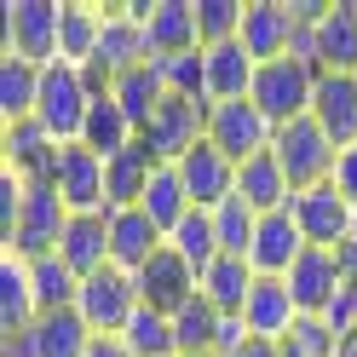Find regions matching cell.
I'll use <instances>...</instances> for the list:
<instances>
[{
	"instance_id": "cell-1",
	"label": "cell",
	"mask_w": 357,
	"mask_h": 357,
	"mask_svg": "<svg viewBox=\"0 0 357 357\" xmlns=\"http://www.w3.org/2000/svg\"><path fill=\"white\" fill-rule=\"evenodd\" d=\"M317 63H305V58H271V63H259L254 70V104L271 116V127H288V121H300L311 116V98H317Z\"/></svg>"
},
{
	"instance_id": "cell-2",
	"label": "cell",
	"mask_w": 357,
	"mask_h": 357,
	"mask_svg": "<svg viewBox=\"0 0 357 357\" xmlns=\"http://www.w3.org/2000/svg\"><path fill=\"white\" fill-rule=\"evenodd\" d=\"M139 277L121 271V265H104V271L81 277V294H75V311L93 334H127V323L139 317Z\"/></svg>"
},
{
	"instance_id": "cell-3",
	"label": "cell",
	"mask_w": 357,
	"mask_h": 357,
	"mask_svg": "<svg viewBox=\"0 0 357 357\" xmlns=\"http://www.w3.org/2000/svg\"><path fill=\"white\" fill-rule=\"evenodd\" d=\"M93 109V86L75 63H47L40 70V98H35V121L52 132L58 144H75L81 139V121Z\"/></svg>"
},
{
	"instance_id": "cell-4",
	"label": "cell",
	"mask_w": 357,
	"mask_h": 357,
	"mask_svg": "<svg viewBox=\"0 0 357 357\" xmlns=\"http://www.w3.org/2000/svg\"><path fill=\"white\" fill-rule=\"evenodd\" d=\"M271 155L282 162L288 185H294V196H300V190H317V185H328V178H334V155H340V150H334V139H328L311 116H300V121L277 127Z\"/></svg>"
},
{
	"instance_id": "cell-5",
	"label": "cell",
	"mask_w": 357,
	"mask_h": 357,
	"mask_svg": "<svg viewBox=\"0 0 357 357\" xmlns=\"http://www.w3.org/2000/svg\"><path fill=\"white\" fill-rule=\"evenodd\" d=\"M208 144L219 155H231V162H254L277 144V127L271 116L254 104V98H231V104H208Z\"/></svg>"
},
{
	"instance_id": "cell-6",
	"label": "cell",
	"mask_w": 357,
	"mask_h": 357,
	"mask_svg": "<svg viewBox=\"0 0 357 357\" xmlns=\"http://www.w3.org/2000/svg\"><path fill=\"white\" fill-rule=\"evenodd\" d=\"M139 139L150 144V155H155L162 167H178L196 144L208 139V98H178V93H167L162 109L150 116V127L139 132Z\"/></svg>"
},
{
	"instance_id": "cell-7",
	"label": "cell",
	"mask_w": 357,
	"mask_h": 357,
	"mask_svg": "<svg viewBox=\"0 0 357 357\" xmlns=\"http://www.w3.org/2000/svg\"><path fill=\"white\" fill-rule=\"evenodd\" d=\"M58 35H63V0H12L6 6V58L24 63H58Z\"/></svg>"
},
{
	"instance_id": "cell-8",
	"label": "cell",
	"mask_w": 357,
	"mask_h": 357,
	"mask_svg": "<svg viewBox=\"0 0 357 357\" xmlns=\"http://www.w3.org/2000/svg\"><path fill=\"white\" fill-rule=\"evenodd\" d=\"M24 185H29V178H24ZM63 225H70V208H63V196H58L52 185H29V190H24V219H17V231H12V242H6V254H17V259L58 254Z\"/></svg>"
},
{
	"instance_id": "cell-9",
	"label": "cell",
	"mask_w": 357,
	"mask_h": 357,
	"mask_svg": "<svg viewBox=\"0 0 357 357\" xmlns=\"http://www.w3.org/2000/svg\"><path fill=\"white\" fill-rule=\"evenodd\" d=\"M104 155H93L86 144H58V162H52V190L63 196L70 213H109L104 202Z\"/></svg>"
},
{
	"instance_id": "cell-10",
	"label": "cell",
	"mask_w": 357,
	"mask_h": 357,
	"mask_svg": "<svg viewBox=\"0 0 357 357\" xmlns=\"http://www.w3.org/2000/svg\"><path fill=\"white\" fill-rule=\"evenodd\" d=\"M93 346V328L81 323V311H47V317H35L24 334H12L6 340V357H86Z\"/></svg>"
},
{
	"instance_id": "cell-11",
	"label": "cell",
	"mask_w": 357,
	"mask_h": 357,
	"mask_svg": "<svg viewBox=\"0 0 357 357\" xmlns=\"http://www.w3.org/2000/svg\"><path fill=\"white\" fill-rule=\"evenodd\" d=\"M288 213H294L305 248H340V242L351 236V213L357 208L334 185H317V190H300L294 202H288Z\"/></svg>"
},
{
	"instance_id": "cell-12",
	"label": "cell",
	"mask_w": 357,
	"mask_h": 357,
	"mask_svg": "<svg viewBox=\"0 0 357 357\" xmlns=\"http://www.w3.org/2000/svg\"><path fill=\"white\" fill-rule=\"evenodd\" d=\"M132 63H150V40H144V17L132 6H104V35H98V52L86 70H104L109 86L116 75H127Z\"/></svg>"
},
{
	"instance_id": "cell-13",
	"label": "cell",
	"mask_w": 357,
	"mask_h": 357,
	"mask_svg": "<svg viewBox=\"0 0 357 357\" xmlns=\"http://www.w3.org/2000/svg\"><path fill=\"white\" fill-rule=\"evenodd\" d=\"M282 282H288V294H294L300 317H323L328 300L340 294L351 277H346V265H340V254H334V248H305V254L294 259V271H288Z\"/></svg>"
},
{
	"instance_id": "cell-14",
	"label": "cell",
	"mask_w": 357,
	"mask_h": 357,
	"mask_svg": "<svg viewBox=\"0 0 357 357\" xmlns=\"http://www.w3.org/2000/svg\"><path fill=\"white\" fill-rule=\"evenodd\" d=\"M294 35H300V17L288 0H248L242 12V47H248L254 63H271L294 52Z\"/></svg>"
},
{
	"instance_id": "cell-15",
	"label": "cell",
	"mask_w": 357,
	"mask_h": 357,
	"mask_svg": "<svg viewBox=\"0 0 357 357\" xmlns=\"http://www.w3.org/2000/svg\"><path fill=\"white\" fill-rule=\"evenodd\" d=\"M144 17L150 58H178V52H202V29H196V0H150L132 6Z\"/></svg>"
},
{
	"instance_id": "cell-16",
	"label": "cell",
	"mask_w": 357,
	"mask_h": 357,
	"mask_svg": "<svg viewBox=\"0 0 357 357\" xmlns=\"http://www.w3.org/2000/svg\"><path fill=\"white\" fill-rule=\"evenodd\" d=\"M311 58L323 75H357V0H334L311 24Z\"/></svg>"
},
{
	"instance_id": "cell-17",
	"label": "cell",
	"mask_w": 357,
	"mask_h": 357,
	"mask_svg": "<svg viewBox=\"0 0 357 357\" xmlns=\"http://www.w3.org/2000/svg\"><path fill=\"white\" fill-rule=\"evenodd\" d=\"M196 294H202V277H196L173 248H162V254L139 271V300H144L150 311H162V317H178Z\"/></svg>"
},
{
	"instance_id": "cell-18",
	"label": "cell",
	"mask_w": 357,
	"mask_h": 357,
	"mask_svg": "<svg viewBox=\"0 0 357 357\" xmlns=\"http://www.w3.org/2000/svg\"><path fill=\"white\" fill-rule=\"evenodd\" d=\"M178 178H185V190H190V208H202V213H213L219 202H231V196H236V162H231V155H219L208 139L178 162Z\"/></svg>"
},
{
	"instance_id": "cell-19",
	"label": "cell",
	"mask_w": 357,
	"mask_h": 357,
	"mask_svg": "<svg viewBox=\"0 0 357 357\" xmlns=\"http://www.w3.org/2000/svg\"><path fill=\"white\" fill-rule=\"evenodd\" d=\"M162 248H167V236L155 231V219L144 208H116L109 213V265H121V271L139 277Z\"/></svg>"
},
{
	"instance_id": "cell-20",
	"label": "cell",
	"mask_w": 357,
	"mask_h": 357,
	"mask_svg": "<svg viewBox=\"0 0 357 357\" xmlns=\"http://www.w3.org/2000/svg\"><path fill=\"white\" fill-rule=\"evenodd\" d=\"M305 254V236L294 225V213H259V231H254V248H248V265L254 277H288L294 259Z\"/></svg>"
},
{
	"instance_id": "cell-21",
	"label": "cell",
	"mask_w": 357,
	"mask_h": 357,
	"mask_svg": "<svg viewBox=\"0 0 357 357\" xmlns=\"http://www.w3.org/2000/svg\"><path fill=\"white\" fill-rule=\"evenodd\" d=\"M311 121L334 139V150H351L357 144V75H317Z\"/></svg>"
},
{
	"instance_id": "cell-22",
	"label": "cell",
	"mask_w": 357,
	"mask_h": 357,
	"mask_svg": "<svg viewBox=\"0 0 357 357\" xmlns=\"http://www.w3.org/2000/svg\"><path fill=\"white\" fill-rule=\"evenodd\" d=\"M294 323H300V305L288 294V282L282 277H259L248 305H242V328H248L254 340H282Z\"/></svg>"
},
{
	"instance_id": "cell-23",
	"label": "cell",
	"mask_w": 357,
	"mask_h": 357,
	"mask_svg": "<svg viewBox=\"0 0 357 357\" xmlns=\"http://www.w3.org/2000/svg\"><path fill=\"white\" fill-rule=\"evenodd\" d=\"M58 259L70 265L75 277H93L109 265V213H70L58 242Z\"/></svg>"
},
{
	"instance_id": "cell-24",
	"label": "cell",
	"mask_w": 357,
	"mask_h": 357,
	"mask_svg": "<svg viewBox=\"0 0 357 357\" xmlns=\"http://www.w3.org/2000/svg\"><path fill=\"white\" fill-rule=\"evenodd\" d=\"M155 155H150V144L139 139V144H127L116 162L104 167V202H109V213L116 208H139L144 202V190H150V178H155Z\"/></svg>"
},
{
	"instance_id": "cell-25",
	"label": "cell",
	"mask_w": 357,
	"mask_h": 357,
	"mask_svg": "<svg viewBox=\"0 0 357 357\" xmlns=\"http://www.w3.org/2000/svg\"><path fill=\"white\" fill-rule=\"evenodd\" d=\"M109 98L121 104V116L132 121V132H144L150 127V116L162 109V98H167V81H162V63H132L127 75H116V86H109Z\"/></svg>"
},
{
	"instance_id": "cell-26",
	"label": "cell",
	"mask_w": 357,
	"mask_h": 357,
	"mask_svg": "<svg viewBox=\"0 0 357 357\" xmlns=\"http://www.w3.org/2000/svg\"><path fill=\"white\" fill-rule=\"evenodd\" d=\"M236 196H242L254 213H282L288 202H294V185H288L282 162L265 150V155H254V162L236 167Z\"/></svg>"
},
{
	"instance_id": "cell-27",
	"label": "cell",
	"mask_w": 357,
	"mask_h": 357,
	"mask_svg": "<svg viewBox=\"0 0 357 357\" xmlns=\"http://www.w3.org/2000/svg\"><path fill=\"white\" fill-rule=\"evenodd\" d=\"M254 265L248 259H236V254H219L208 271H202V300L219 311V317H242V305H248L254 294Z\"/></svg>"
},
{
	"instance_id": "cell-28",
	"label": "cell",
	"mask_w": 357,
	"mask_h": 357,
	"mask_svg": "<svg viewBox=\"0 0 357 357\" xmlns=\"http://www.w3.org/2000/svg\"><path fill=\"white\" fill-rule=\"evenodd\" d=\"M208 52V104H231L254 93V70L259 63L248 58L242 40H225V47H202Z\"/></svg>"
},
{
	"instance_id": "cell-29",
	"label": "cell",
	"mask_w": 357,
	"mask_h": 357,
	"mask_svg": "<svg viewBox=\"0 0 357 357\" xmlns=\"http://www.w3.org/2000/svg\"><path fill=\"white\" fill-rule=\"evenodd\" d=\"M40 317V305H35V282H29V259H17V254H0V334H24L29 323Z\"/></svg>"
},
{
	"instance_id": "cell-30",
	"label": "cell",
	"mask_w": 357,
	"mask_h": 357,
	"mask_svg": "<svg viewBox=\"0 0 357 357\" xmlns=\"http://www.w3.org/2000/svg\"><path fill=\"white\" fill-rule=\"evenodd\" d=\"M75 144H86L93 155H104V162H116L127 144H139V132H132V121L121 116V104H116V98L98 93L93 109H86V121H81V139H75Z\"/></svg>"
},
{
	"instance_id": "cell-31",
	"label": "cell",
	"mask_w": 357,
	"mask_h": 357,
	"mask_svg": "<svg viewBox=\"0 0 357 357\" xmlns=\"http://www.w3.org/2000/svg\"><path fill=\"white\" fill-rule=\"evenodd\" d=\"M104 35V6H81V0H63V35H58V63H75L86 70L98 52Z\"/></svg>"
},
{
	"instance_id": "cell-32",
	"label": "cell",
	"mask_w": 357,
	"mask_h": 357,
	"mask_svg": "<svg viewBox=\"0 0 357 357\" xmlns=\"http://www.w3.org/2000/svg\"><path fill=\"white\" fill-rule=\"evenodd\" d=\"M35 98H40V63L0 58V116H6V127L35 121Z\"/></svg>"
},
{
	"instance_id": "cell-33",
	"label": "cell",
	"mask_w": 357,
	"mask_h": 357,
	"mask_svg": "<svg viewBox=\"0 0 357 357\" xmlns=\"http://www.w3.org/2000/svg\"><path fill=\"white\" fill-rule=\"evenodd\" d=\"M173 334H178V357H219V334H225V317L196 294L185 311L173 317Z\"/></svg>"
},
{
	"instance_id": "cell-34",
	"label": "cell",
	"mask_w": 357,
	"mask_h": 357,
	"mask_svg": "<svg viewBox=\"0 0 357 357\" xmlns=\"http://www.w3.org/2000/svg\"><path fill=\"white\" fill-rule=\"evenodd\" d=\"M150 219H155V231L173 236L178 225H185V213H190V190H185V178H178V167H155L150 178V190H144V202H139Z\"/></svg>"
},
{
	"instance_id": "cell-35",
	"label": "cell",
	"mask_w": 357,
	"mask_h": 357,
	"mask_svg": "<svg viewBox=\"0 0 357 357\" xmlns=\"http://www.w3.org/2000/svg\"><path fill=\"white\" fill-rule=\"evenodd\" d=\"M29 282H35V305H40V317H47V311H70L75 294H81V277H75L58 254L29 259Z\"/></svg>"
},
{
	"instance_id": "cell-36",
	"label": "cell",
	"mask_w": 357,
	"mask_h": 357,
	"mask_svg": "<svg viewBox=\"0 0 357 357\" xmlns=\"http://www.w3.org/2000/svg\"><path fill=\"white\" fill-rule=\"evenodd\" d=\"M167 248H173L178 259H185V265H190L196 277H202L208 265L219 259V231H213V213L190 208V213H185V225H178V231L167 236Z\"/></svg>"
},
{
	"instance_id": "cell-37",
	"label": "cell",
	"mask_w": 357,
	"mask_h": 357,
	"mask_svg": "<svg viewBox=\"0 0 357 357\" xmlns=\"http://www.w3.org/2000/svg\"><path fill=\"white\" fill-rule=\"evenodd\" d=\"M127 351L132 357H178V334H173V317H162V311L139 305V317L127 323Z\"/></svg>"
},
{
	"instance_id": "cell-38",
	"label": "cell",
	"mask_w": 357,
	"mask_h": 357,
	"mask_svg": "<svg viewBox=\"0 0 357 357\" xmlns=\"http://www.w3.org/2000/svg\"><path fill=\"white\" fill-rule=\"evenodd\" d=\"M213 231H219V254H236V259H248L254 248V231H259V213L242 202V196H231V202H219L213 208Z\"/></svg>"
},
{
	"instance_id": "cell-39",
	"label": "cell",
	"mask_w": 357,
	"mask_h": 357,
	"mask_svg": "<svg viewBox=\"0 0 357 357\" xmlns=\"http://www.w3.org/2000/svg\"><path fill=\"white\" fill-rule=\"evenodd\" d=\"M242 0H196V29H202V47H225L242 40Z\"/></svg>"
},
{
	"instance_id": "cell-40",
	"label": "cell",
	"mask_w": 357,
	"mask_h": 357,
	"mask_svg": "<svg viewBox=\"0 0 357 357\" xmlns=\"http://www.w3.org/2000/svg\"><path fill=\"white\" fill-rule=\"evenodd\" d=\"M282 357H340V334H334L323 317H300L294 328L277 340Z\"/></svg>"
},
{
	"instance_id": "cell-41",
	"label": "cell",
	"mask_w": 357,
	"mask_h": 357,
	"mask_svg": "<svg viewBox=\"0 0 357 357\" xmlns=\"http://www.w3.org/2000/svg\"><path fill=\"white\" fill-rule=\"evenodd\" d=\"M162 63L167 93L178 98H208V52H178V58H155Z\"/></svg>"
},
{
	"instance_id": "cell-42",
	"label": "cell",
	"mask_w": 357,
	"mask_h": 357,
	"mask_svg": "<svg viewBox=\"0 0 357 357\" xmlns=\"http://www.w3.org/2000/svg\"><path fill=\"white\" fill-rule=\"evenodd\" d=\"M24 178H17L12 167H0V242H12V231H17V219H24Z\"/></svg>"
},
{
	"instance_id": "cell-43",
	"label": "cell",
	"mask_w": 357,
	"mask_h": 357,
	"mask_svg": "<svg viewBox=\"0 0 357 357\" xmlns=\"http://www.w3.org/2000/svg\"><path fill=\"white\" fill-rule=\"evenodd\" d=\"M323 323H328L334 334H340V340H346V334L357 328V282H346L340 294L328 300V311H323Z\"/></svg>"
},
{
	"instance_id": "cell-44",
	"label": "cell",
	"mask_w": 357,
	"mask_h": 357,
	"mask_svg": "<svg viewBox=\"0 0 357 357\" xmlns=\"http://www.w3.org/2000/svg\"><path fill=\"white\" fill-rule=\"evenodd\" d=\"M328 185H334V190H340L346 202L357 208V144H351V150H340V155H334V178H328Z\"/></svg>"
},
{
	"instance_id": "cell-45",
	"label": "cell",
	"mask_w": 357,
	"mask_h": 357,
	"mask_svg": "<svg viewBox=\"0 0 357 357\" xmlns=\"http://www.w3.org/2000/svg\"><path fill=\"white\" fill-rule=\"evenodd\" d=\"M86 357H132L121 334H93V346H86Z\"/></svg>"
},
{
	"instance_id": "cell-46",
	"label": "cell",
	"mask_w": 357,
	"mask_h": 357,
	"mask_svg": "<svg viewBox=\"0 0 357 357\" xmlns=\"http://www.w3.org/2000/svg\"><path fill=\"white\" fill-rule=\"evenodd\" d=\"M231 357H282V351H277V340H254V334H248V340H242Z\"/></svg>"
},
{
	"instance_id": "cell-47",
	"label": "cell",
	"mask_w": 357,
	"mask_h": 357,
	"mask_svg": "<svg viewBox=\"0 0 357 357\" xmlns=\"http://www.w3.org/2000/svg\"><path fill=\"white\" fill-rule=\"evenodd\" d=\"M340 357H357V328H351L346 340H340Z\"/></svg>"
}]
</instances>
